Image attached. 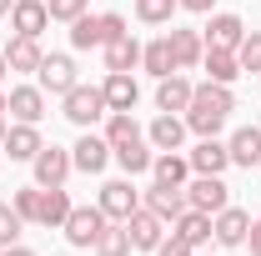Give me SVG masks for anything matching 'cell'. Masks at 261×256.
<instances>
[{"instance_id": "6da1fadb", "label": "cell", "mask_w": 261, "mask_h": 256, "mask_svg": "<svg viewBox=\"0 0 261 256\" xmlns=\"http://www.w3.org/2000/svg\"><path fill=\"white\" fill-rule=\"evenodd\" d=\"M231 111H236L231 86L206 81V86H196V91H191V106H186V131H196V136H216V131L226 126Z\"/></svg>"}, {"instance_id": "7a4b0ae2", "label": "cell", "mask_w": 261, "mask_h": 256, "mask_svg": "<svg viewBox=\"0 0 261 256\" xmlns=\"http://www.w3.org/2000/svg\"><path fill=\"white\" fill-rule=\"evenodd\" d=\"M61 100H65V121L81 126V131H91L100 116H111V106H106V91H100V86H81V81H75Z\"/></svg>"}, {"instance_id": "3957f363", "label": "cell", "mask_w": 261, "mask_h": 256, "mask_svg": "<svg viewBox=\"0 0 261 256\" xmlns=\"http://www.w3.org/2000/svg\"><path fill=\"white\" fill-rule=\"evenodd\" d=\"M106 221H111V216H106L100 206H70V216H65L61 231H65L70 246H96V236L106 231Z\"/></svg>"}, {"instance_id": "277c9868", "label": "cell", "mask_w": 261, "mask_h": 256, "mask_svg": "<svg viewBox=\"0 0 261 256\" xmlns=\"http://www.w3.org/2000/svg\"><path fill=\"white\" fill-rule=\"evenodd\" d=\"M126 231H130V246H136V251H156L161 236H166V221L151 211V206H136V211L126 216Z\"/></svg>"}, {"instance_id": "5b68a950", "label": "cell", "mask_w": 261, "mask_h": 256, "mask_svg": "<svg viewBox=\"0 0 261 256\" xmlns=\"http://www.w3.org/2000/svg\"><path fill=\"white\" fill-rule=\"evenodd\" d=\"M31 166H35V186H65V176L75 171L70 151H61V146H40Z\"/></svg>"}, {"instance_id": "8992f818", "label": "cell", "mask_w": 261, "mask_h": 256, "mask_svg": "<svg viewBox=\"0 0 261 256\" xmlns=\"http://www.w3.org/2000/svg\"><path fill=\"white\" fill-rule=\"evenodd\" d=\"M186 201H191L196 211H206V216H216V211H226V206H231L221 176H196L191 186H186Z\"/></svg>"}, {"instance_id": "52a82bcc", "label": "cell", "mask_w": 261, "mask_h": 256, "mask_svg": "<svg viewBox=\"0 0 261 256\" xmlns=\"http://www.w3.org/2000/svg\"><path fill=\"white\" fill-rule=\"evenodd\" d=\"M70 161H75V171H86V176H100V171H106V161H111V141L86 131V136L70 146Z\"/></svg>"}, {"instance_id": "ba28073f", "label": "cell", "mask_w": 261, "mask_h": 256, "mask_svg": "<svg viewBox=\"0 0 261 256\" xmlns=\"http://www.w3.org/2000/svg\"><path fill=\"white\" fill-rule=\"evenodd\" d=\"M96 206L106 211V216H111V221H126L130 211L141 206V191H136L130 181H106V186H100V201H96Z\"/></svg>"}, {"instance_id": "9c48e42d", "label": "cell", "mask_w": 261, "mask_h": 256, "mask_svg": "<svg viewBox=\"0 0 261 256\" xmlns=\"http://www.w3.org/2000/svg\"><path fill=\"white\" fill-rule=\"evenodd\" d=\"M10 25H15V35H35L40 40V31L50 25V5L45 0H15L10 5Z\"/></svg>"}, {"instance_id": "30bf717a", "label": "cell", "mask_w": 261, "mask_h": 256, "mask_svg": "<svg viewBox=\"0 0 261 256\" xmlns=\"http://www.w3.org/2000/svg\"><path fill=\"white\" fill-rule=\"evenodd\" d=\"M35 75H40V91H50V96H65V91L75 86V61H70V56H45Z\"/></svg>"}, {"instance_id": "8fae6325", "label": "cell", "mask_w": 261, "mask_h": 256, "mask_svg": "<svg viewBox=\"0 0 261 256\" xmlns=\"http://www.w3.org/2000/svg\"><path fill=\"white\" fill-rule=\"evenodd\" d=\"M146 141L156 146V151H181V141H186V116H176V111H161L151 131H146Z\"/></svg>"}, {"instance_id": "7c38bea8", "label": "cell", "mask_w": 261, "mask_h": 256, "mask_svg": "<svg viewBox=\"0 0 261 256\" xmlns=\"http://www.w3.org/2000/svg\"><path fill=\"white\" fill-rule=\"evenodd\" d=\"M186 161H191V171H196V176H221V171L231 166V151L221 146V141H216V136H201V146H196Z\"/></svg>"}, {"instance_id": "4fadbf2b", "label": "cell", "mask_w": 261, "mask_h": 256, "mask_svg": "<svg viewBox=\"0 0 261 256\" xmlns=\"http://www.w3.org/2000/svg\"><path fill=\"white\" fill-rule=\"evenodd\" d=\"M146 206H151V211L171 226L181 211H186V206H191V201H186V186H166V181H156V186L146 191Z\"/></svg>"}, {"instance_id": "5bb4252c", "label": "cell", "mask_w": 261, "mask_h": 256, "mask_svg": "<svg viewBox=\"0 0 261 256\" xmlns=\"http://www.w3.org/2000/svg\"><path fill=\"white\" fill-rule=\"evenodd\" d=\"M100 91H106V106L111 111H136V100H141V86H136L130 70H111Z\"/></svg>"}, {"instance_id": "9a60e30c", "label": "cell", "mask_w": 261, "mask_h": 256, "mask_svg": "<svg viewBox=\"0 0 261 256\" xmlns=\"http://www.w3.org/2000/svg\"><path fill=\"white\" fill-rule=\"evenodd\" d=\"M5 106H10V116H15V121L35 126V121L45 116V91H40V86H15V91L5 96Z\"/></svg>"}, {"instance_id": "2e32d148", "label": "cell", "mask_w": 261, "mask_h": 256, "mask_svg": "<svg viewBox=\"0 0 261 256\" xmlns=\"http://www.w3.org/2000/svg\"><path fill=\"white\" fill-rule=\"evenodd\" d=\"M246 231H251V216H246V211H236V206H226V211H216V216H211V236H216L221 246H241V241H246Z\"/></svg>"}, {"instance_id": "e0dca14e", "label": "cell", "mask_w": 261, "mask_h": 256, "mask_svg": "<svg viewBox=\"0 0 261 256\" xmlns=\"http://www.w3.org/2000/svg\"><path fill=\"white\" fill-rule=\"evenodd\" d=\"M241 35H246L241 15L221 10V15H211V25H206V45H216V50H236V45H241Z\"/></svg>"}, {"instance_id": "ac0fdd59", "label": "cell", "mask_w": 261, "mask_h": 256, "mask_svg": "<svg viewBox=\"0 0 261 256\" xmlns=\"http://www.w3.org/2000/svg\"><path fill=\"white\" fill-rule=\"evenodd\" d=\"M40 146H45V141H40V131L25 126V121H15V126L5 131V141H0V151H10V161H35Z\"/></svg>"}, {"instance_id": "d6986e66", "label": "cell", "mask_w": 261, "mask_h": 256, "mask_svg": "<svg viewBox=\"0 0 261 256\" xmlns=\"http://www.w3.org/2000/svg\"><path fill=\"white\" fill-rule=\"evenodd\" d=\"M166 40H171L176 70H191V65H201V56H206V35H201V31H171Z\"/></svg>"}, {"instance_id": "ffe728a7", "label": "cell", "mask_w": 261, "mask_h": 256, "mask_svg": "<svg viewBox=\"0 0 261 256\" xmlns=\"http://www.w3.org/2000/svg\"><path fill=\"white\" fill-rule=\"evenodd\" d=\"M191 91H196L191 81L171 70V75L156 81V106H161V111H186V106H191Z\"/></svg>"}, {"instance_id": "44dd1931", "label": "cell", "mask_w": 261, "mask_h": 256, "mask_svg": "<svg viewBox=\"0 0 261 256\" xmlns=\"http://www.w3.org/2000/svg\"><path fill=\"white\" fill-rule=\"evenodd\" d=\"M111 161H116L126 176H141V171H151V141L136 136V141H126V146H111Z\"/></svg>"}, {"instance_id": "7402d4cb", "label": "cell", "mask_w": 261, "mask_h": 256, "mask_svg": "<svg viewBox=\"0 0 261 256\" xmlns=\"http://www.w3.org/2000/svg\"><path fill=\"white\" fill-rule=\"evenodd\" d=\"M65 216H70V196H65V186H40V216H35V221L50 226V231H61Z\"/></svg>"}, {"instance_id": "603a6c76", "label": "cell", "mask_w": 261, "mask_h": 256, "mask_svg": "<svg viewBox=\"0 0 261 256\" xmlns=\"http://www.w3.org/2000/svg\"><path fill=\"white\" fill-rule=\"evenodd\" d=\"M40 61H45V50H40L35 35H15V40L5 45V65H10V70H40Z\"/></svg>"}, {"instance_id": "cb8c5ba5", "label": "cell", "mask_w": 261, "mask_h": 256, "mask_svg": "<svg viewBox=\"0 0 261 256\" xmlns=\"http://www.w3.org/2000/svg\"><path fill=\"white\" fill-rule=\"evenodd\" d=\"M136 65H141V40L130 31L106 40V70H136Z\"/></svg>"}, {"instance_id": "d4e9b609", "label": "cell", "mask_w": 261, "mask_h": 256, "mask_svg": "<svg viewBox=\"0 0 261 256\" xmlns=\"http://www.w3.org/2000/svg\"><path fill=\"white\" fill-rule=\"evenodd\" d=\"M171 231H176L181 241H191V246H206V241H211V216L196 211V206H186V211L171 221Z\"/></svg>"}, {"instance_id": "484cf974", "label": "cell", "mask_w": 261, "mask_h": 256, "mask_svg": "<svg viewBox=\"0 0 261 256\" xmlns=\"http://www.w3.org/2000/svg\"><path fill=\"white\" fill-rule=\"evenodd\" d=\"M226 151H231V166H256L261 161V126H241L226 141Z\"/></svg>"}, {"instance_id": "4316f807", "label": "cell", "mask_w": 261, "mask_h": 256, "mask_svg": "<svg viewBox=\"0 0 261 256\" xmlns=\"http://www.w3.org/2000/svg\"><path fill=\"white\" fill-rule=\"evenodd\" d=\"M201 65H206V75H211L216 86H231V81L241 75V61H236V50H216V45H206Z\"/></svg>"}, {"instance_id": "83f0119b", "label": "cell", "mask_w": 261, "mask_h": 256, "mask_svg": "<svg viewBox=\"0 0 261 256\" xmlns=\"http://www.w3.org/2000/svg\"><path fill=\"white\" fill-rule=\"evenodd\" d=\"M151 171H156V181H166V186H186V181H191V161L176 156V151L151 156Z\"/></svg>"}, {"instance_id": "f1b7e54d", "label": "cell", "mask_w": 261, "mask_h": 256, "mask_svg": "<svg viewBox=\"0 0 261 256\" xmlns=\"http://www.w3.org/2000/svg\"><path fill=\"white\" fill-rule=\"evenodd\" d=\"M70 45H75V50H96V45H106L100 15H75V20H70Z\"/></svg>"}, {"instance_id": "f546056e", "label": "cell", "mask_w": 261, "mask_h": 256, "mask_svg": "<svg viewBox=\"0 0 261 256\" xmlns=\"http://www.w3.org/2000/svg\"><path fill=\"white\" fill-rule=\"evenodd\" d=\"M91 251H96V256H130V231H126V221H106V231L96 236Z\"/></svg>"}, {"instance_id": "4dcf8cb0", "label": "cell", "mask_w": 261, "mask_h": 256, "mask_svg": "<svg viewBox=\"0 0 261 256\" xmlns=\"http://www.w3.org/2000/svg\"><path fill=\"white\" fill-rule=\"evenodd\" d=\"M141 65H146V70H151V75H156V81H161V75H171V70H176V56H171V40H151V45H141Z\"/></svg>"}, {"instance_id": "1f68e13d", "label": "cell", "mask_w": 261, "mask_h": 256, "mask_svg": "<svg viewBox=\"0 0 261 256\" xmlns=\"http://www.w3.org/2000/svg\"><path fill=\"white\" fill-rule=\"evenodd\" d=\"M136 136H141L136 116H130V111H111V121H106V141H111V146H126V141H136Z\"/></svg>"}, {"instance_id": "d6a6232c", "label": "cell", "mask_w": 261, "mask_h": 256, "mask_svg": "<svg viewBox=\"0 0 261 256\" xmlns=\"http://www.w3.org/2000/svg\"><path fill=\"white\" fill-rule=\"evenodd\" d=\"M176 5H181V0H136V15H141L146 25H166V20L176 15Z\"/></svg>"}, {"instance_id": "836d02e7", "label": "cell", "mask_w": 261, "mask_h": 256, "mask_svg": "<svg viewBox=\"0 0 261 256\" xmlns=\"http://www.w3.org/2000/svg\"><path fill=\"white\" fill-rule=\"evenodd\" d=\"M236 61H241V70H261V31H246V35H241Z\"/></svg>"}, {"instance_id": "e575fe53", "label": "cell", "mask_w": 261, "mask_h": 256, "mask_svg": "<svg viewBox=\"0 0 261 256\" xmlns=\"http://www.w3.org/2000/svg\"><path fill=\"white\" fill-rule=\"evenodd\" d=\"M20 211H15V206H5V201H0V246H15V241H20Z\"/></svg>"}, {"instance_id": "d590c367", "label": "cell", "mask_w": 261, "mask_h": 256, "mask_svg": "<svg viewBox=\"0 0 261 256\" xmlns=\"http://www.w3.org/2000/svg\"><path fill=\"white\" fill-rule=\"evenodd\" d=\"M10 206L20 211V221H35V216H40V186H20Z\"/></svg>"}, {"instance_id": "8d00e7d4", "label": "cell", "mask_w": 261, "mask_h": 256, "mask_svg": "<svg viewBox=\"0 0 261 256\" xmlns=\"http://www.w3.org/2000/svg\"><path fill=\"white\" fill-rule=\"evenodd\" d=\"M50 5V20H75V15H86V0H45Z\"/></svg>"}, {"instance_id": "74e56055", "label": "cell", "mask_w": 261, "mask_h": 256, "mask_svg": "<svg viewBox=\"0 0 261 256\" xmlns=\"http://www.w3.org/2000/svg\"><path fill=\"white\" fill-rule=\"evenodd\" d=\"M156 256H196V246H191V241H181V236L171 231V236H161V246H156Z\"/></svg>"}, {"instance_id": "f35d334b", "label": "cell", "mask_w": 261, "mask_h": 256, "mask_svg": "<svg viewBox=\"0 0 261 256\" xmlns=\"http://www.w3.org/2000/svg\"><path fill=\"white\" fill-rule=\"evenodd\" d=\"M100 25H106V40H116V35H126V15L106 10V15H100Z\"/></svg>"}, {"instance_id": "ab89813d", "label": "cell", "mask_w": 261, "mask_h": 256, "mask_svg": "<svg viewBox=\"0 0 261 256\" xmlns=\"http://www.w3.org/2000/svg\"><path fill=\"white\" fill-rule=\"evenodd\" d=\"M211 5H216V0H181V10H196V15H206Z\"/></svg>"}, {"instance_id": "60d3db41", "label": "cell", "mask_w": 261, "mask_h": 256, "mask_svg": "<svg viewBox=\"0 0 261 256\" xmlns=\"http://www.w3.org/2000/svg\"><path fill=\"white\" fill-rule=\"evenodd\" d=\"M246 241H251V251H261V216L251 221V231H246Z\"/></svg>"}, {"instance_id": "b9f144b4", "label": "cell", "mask_w": 261, "mask_h": 256, "mask_svg": "<svg viewBox=\"0 0 261 256\" xmlns=\"http://www.w3.org/2000/svg\"><path fill=\"white\" fill-rule=\"evenodd\" d=\"M5 116H10V106H5V96H0V141H5V131H10V121H5Z\"/></svg>"}, {"instance_id": "7bdbcfd3", "label": "cell", "mask_w": 261, "mask_h": 256, "mask_svg": "<svg viewBox=\"0 0 261 256\" xmlns=\"http://www.w3.org/2000/svg\"><path fill=\"white\" fill-rule=\"evenodd\" d=\"M0 256H35L31 246H0Z\"/></svg>"}, {"instance_id": "ee69618b", "label": "cell", "mask_w": 261, "mask_h": 256, "mask_svg": "<svg viewBox=\"0 0 261 256\" xmlns=\"http://www.w3.org/2000/svg\"><path fill=\"white\" fill-rule=\"evenodd\" d=\"M10 5H15V0H0V15H10Z\"/></svg>"}, {"instance_id": "f6af8a7d", "label": "cell", "mask_w": 261, "mask_h": 256, "mask_svg": "<svg viewBox=\"0 0 261 256\" xmlns=\"http://www.w3.org/2000/svg\"><path fill=\"white\" fill-rule=\"evenodd\" d=\"M5 70H10V65H5V50H0V75H5Z\"/></svg>"}, {"instance_id": "bcb514c9", "label": "cell", "mask_w": 261, "mask_h": 256, "mask_svg": "<svg viewBox=\"0 0 261 256\" xmlns=\"http://www.w3.org/2000/svg\"><path fill=\"white\" fill-rule=\"evenodd\" d=\"M251 256H261V251H251Z\"/></svg>"}]
</instances>
